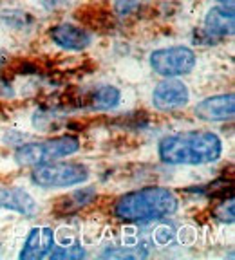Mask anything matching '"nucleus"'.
<instances>
[{
  "label": "nucleus",
  "instance_id": "obj_1",
  "mask_svg": "<svg viewBox=\"0 0 235 260\" xmlns=\"http://www.w3.org/2000/svg\"><path fill=\"white\" fill-rule=\"evenodd\" d=\"M158 155L170 167H201L219 161L223 141L210 130H187L165 136L158 145Z\"/></svg>",
  "mask_w": 235,
  "mask_h": 260
},
{
  "label": "nucleus",
  "instance_id": "obj_2",
  "mask_svg": "<svg viewBox=\"0 0 235 260\" xmlns=\"http://www.w3.org/2000/svg\"><path fill=\"white\" fill-rule=\"evenodd\" d=\"M179 208L178 195L165 186H145L118 197L112 215L130 224L154 222L174 215Z\"/></svg>",
  "mask_w": 235,
  "mask_h": 260
},
{
  "label": "nucleus",
  "instance_id": "obj_3",
  "mask_svg": "<svg viewBox=\"0 0 235 260\" xmlns=\"http://www.w3.org/2000/svg\"><path fill=\"white\" fill-rule=\"evenodd\" d=\"M80 148L81 143L76 136H56L20 145L15 150V161L22 167H38L62 157H71Z\"/></svg>",
  "mask_w": 235,
  "mask_h": 260
},
{
  "label": "nucleus",
  "instance_id": "obj_4",
  "mask_svg": "<svg viewBox=\"0 0 235 260\" xmlns=\"http://www.w3.org/2000/svg\"><path fill=\"white\" fill-rule=\"evenodd\" d=\"M89 179V168L76 161H51L33 167L31 181L44 190L71 188L83 184Z\"/></svg>",
  "mask_w": 235,
  "mask_h": 260
},
{
  "label": "nucleus",
  "instance_id": "obj_5",
  "mask_svg": "<svg viewBox=\"0 0 235 260\" xmlns=\"http://www.w3.org/2000/svg\"><path fill=\"white\" fill-rule=\"evenodd\" d=\"M150 67L161 78L187 76L194 71L197 56L187 45H170L150 53Z\"/></svg>",
  "mask_w": 235,
  "mask_h": 260
},
{
  "label": "nucleus",
  "instance_id": "obj_6",
  "mask_svg": "<svg viewBox=\"0 0 235 260\" xmlns=\"http://www.w3.org/2000/svg\"><path fill=\"white\" fill-rule=\"evenodd\" d=\"M190 102V90L175 78H165L152 90V105L161 112H172L187 107Z\"/></svg>",
  "mask_w": 235,
  "mask_h": 260
},
{
  "label": "nucleus",
  "instance_id": "obj_7",
  "mask_svg": "<svg viewBox=\"0 0 235 260\" xmlns=\"http://www.w3.org/2000/svg\"><path fill=\"white\" fill-rule=\"evenodd\" d=\"M195 118L208 123H223L233 118L235 114V98L231 92L208 96L195 105Z\"/></svg>",
  "mask_w": 235,
  "mask_h": 260
},
{
  "label": "nucleus",
  "instance_id": "obj_8",
  "mask_svg": "<svg viewBox=\"0 0 235 260\" xmlns=\"http://www.w3.org/2000/svg\"><path fill=\"white\" fill-rule=\"evenodd\" d=\"M49 38L54 45L65 49V51H83L91 45L93 37L83 27L74 24H58L49 29Z\"/></svg>",
  "mask_w": 235,
  "mask_h": 260
},
{
  "label": "nucleus",
  "instance_id": "obj_9",
  "mask_svg": "<svg viewBox=\"0 0 235 260\" xmlns=\"http://www.w3.org/2000/svg\"><path fill=\"white\" fill-rule=\"evenodd\" d=\"M54 248V232L47 226H38L33 228L27 233L24 240L18 256L25 260H35V258H44L51 253Z\"/></svg>",
  "mask_w": 235,
  "mask_h": 260
},
{
  "label": "nucleus",
  "instance_id": "obj_10",
  "mask_svg": "<svg viewBox=\"0 0 235 260\" xmlns=\"http://www.w3.org/2000/svg\"><path fill=\"white\" fill-rule=\"evenodd\" d=\"M0 210L16 211L24 217H35L38 211L37 201L33 199V195L25 191L24 188L8 186L0 188Z\"/></svg>",
  "mask_w": 235,
  "mask_h": 260
},
{
  "label": "nucleus",
  "instance_id": "obj_11",
  "mask_svg": "<svg viewBox=\"0 0 235 260\" xmlns=\"http://www.w3.org/2000/svg\"><path fill=\"white\" fill-rule=\"evenodd\" d=\"M235 13L230 6H215L204 16V32L212 38H224L233 35Z\"/></svg>",
  "mask_w": 235,
  "mask_h": 260
},
{
  "label": "nucleus",
  "instance_id": "obj_12",
  "mask_svg": "<svg viewBox=\"0 0 235 260\" xmlns=\"http://www.w3.org/2000/svg\"><path fill=\"white\" fill-rule=\"evenodd\" d=\"M122 100V92L114 85H100L89 98V105L93 110H110L116 109Z\"/></svg>",
  "mask_w": 235,
  "mask_h": 260
},
{
  "label": "nucleus",
  "instance_id": "obj_13",
  "mask_svg": "<svg viewBox=\"0 0 235 260\" xmlns=\"http://www.w3.org/2000/svg\"><path fill=\"white\" fill-rule=\"evenodd\" d=\"M98 197V191L94 190L93 186H87L83 190H76L69 195V197H65L60 204H58V211L62 213H69V211H78L81 208H85L87 204H91L94 199Z\"/></svg>",
  "mask_w": 235,
  "mask_h": 260
},
{
  "label": "nucleus",
  "instance_id": "obj_14",
  "mask_svg": "<svg viewBox=\"0 0 235 260\" xmlns=\"http://www.w3.org/2000/svg\"><path fill=\"white\" fill-rule=\"evenodd\" d=\"M47 256H51V258H81V256H85V249L81 248L80 244H73L69 248L56 246V248L51 249Z\"/></svg>",
  "mask_w": 235,
  "mask_h": 260
},
{
  "label": "nucleus",
  "instance_id": "obj_15",
  "mask_svg": "<svg viewBox=\"0 0 235 260\" xmlns=\"http://www.w3.org/2000/svg\"><path fill=\"white\" fill-rule=\"evenodd\" d=\"M102 256H112V258H139V256H146V253L139 248H125V251H118V249H107Z\"/></svg>",
  "mask_w": 235,
  "mask_h": 260
},
{
  "label": "nucleus",
  "instance_id": "obj_16",
  "mask_svg": "<svg viewBox=\"0 0 235 260\" xmlns=\"http://www.w3.org/2000/svg\"><path fill=\"white\" fill-rule=\"evenodd\" d=\"M138 4L139 0H116V13L120 16H125L138 8Z\"/></svg>",
  "mask_w": 235,
  "mask_h": 260
},
{
  "label": "nucleus",
  "instance_id": "obj_17",
  "mask_svg": "<svg viewBox=\"0 0 235 260\" xmlns=\"http://www.w3.org/2000/svg\"><path fill=\"white\" fill-rule=\"evenodd\" d=\"M40 4L44 6L49 11H54V9H60L67 4V0H40Z\"/></svg>",
  "mask_w": 235,
  "mask_h": 260
},
{
  "label": "nucleus",
  "instance_id": "obj_18",
  "mask_svg": "<svg viewBox=\"0 0 235 260\" xmlns=\"http://www.w3.org/2000/svg\"><path fill=\"white\" fill-rule=\"evenodd\" d=\"M221 6H230V8H233V0H217Z\"/></svg>",
  "mask_w": 235,
  "mask_h": 260
},
{
  "label": "nucleus",
  "instance_id": "obj_19",
  "mask_svg": "<svg viewBox=\"0 0 235 260\" xmlns=\"http://www.w3.org/2000/svg\"><path fill=\"white\" fill-rule=\"evenodd\" d=\"M2 65H4V56L0 54V69H2Z\"/></svg>",
  "mask_w": 235,
  "mask_h": 260
}]
</instances>
